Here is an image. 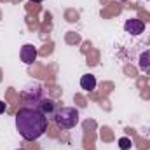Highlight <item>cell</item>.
<instances>
[{
  "label": "cell",
  "instance_id": "6da1fadb",
  "mask_svg": "<svg viewBox=\"0 0 150 150\" xmlns=\"http://www.w3.org/2000/svg\"><path fill=\"white\" fill-rule=\"evenodd\" d=\"M16 129L26 142H35L47 131V117L37 107H23L16 113Z\"/></svg>",
  "mask_w": 150,
  "mask_h": 150
},
{
  "label": "cell",
  "instance_id": "7a4b0ae2",
  "mask_svg": "<svg viewBox=\"0 0 150 150\" xmlns=\"http://www.w3.org/2000/svg\"><path fill=\"white\" fill-rule=\"evenodd\" d=\"M54 122L61 129H72L79 124V110L74 107H59L54 115Z\"/></svg>",
  "mask_w": 150,
  "mask_h": 150
},
{
  "label": "cell",
  "instance_id": "3957f363",
  "mask_svg": "<svg viewBox=\"0 0 150 150\" xmlns=\"http://www.w3.org/2000/svg\"><path fill=\"white\" fill-rule=\"evenodd\" d=\"M37 108L44 113L47 119H49V117H52V119H54V115H56V112H58V108H59V107H58V103H56L54 100H51V98H45V96H44V98L38 101Z\"/></svg>",
  "mask_w": 150,
  "mask_h": 150
},
{
  "label": "cell",
  "instance_id": "277c9868",
  "mask_svg": "<svg viewBox=\"0 0 150 150\" xmlns=\"http://www.w3.org/2000/svg\"><path fill=\"white\" fill-rule=\"evenodd\" d=\"M124 30H126V33H131V35H142L145 32V23L142 19L131 18L124 23Z\"/></svg>",
  "mask_w": 150,
  "mask_h": 150
},
{
  "label": "cell",
  "instance_id": "5b68a950",
  "mask_svg": "<svg viewBox=\"0 0 150 150\" xmlns=\"http://www.w3.org/2000/svg\"><path fill=\"white\" fill-rule=\"evenodd\" d=\"M23 96H25V100H26L28 103H32L33 107H37L38 101L44 98V91H42V87L33 86V87H28V89H25Z\"/></svg>",
  "mask_w": 150,
  "mask_h": 150
},
{
  "label": "cell",
  "instance_id": "8992f818",
  "mask_svg": "<svg viewBox=\"0 0 150 150\" xmlns=\"http://www.w3.org/2000/svg\"><path fill=\"white\" fill-rule=\"evenodd\" d=\"M21 61L23 63H26V65H32L35 59H37V49L32 45V44H25L23 47H21Z\"/></svg>",
  "mask_w": 150,
  "mask_h": 150
},
{
  "label": "cell",
  "instance_id": "52a82bcc",
  "mask_svg": "<svg viewBox=\"0 0 150 150\" xmlns=\"http://www.w3.org/2000/svg\"><path fill=\"white\" fill-rule=\"evenodd\" d=\"M138 68L143 74H150V49H145L138 58Z\"/></svg>",
  "mask_w": 150,
  "mask_h": 150
},
{
  "label": "cell",
  "instance_id": "ba28073f",
  "mask_svg": "<svg viewBox=\"0 0 150 150\" xmlns=\"http://www.w3.org/2000/svg\"><path fill=\"white\" fill-rule=\"evenodd\" d=\"M80 87L86 91H94L96 89V77L91 74H86L80 77Z\"/></svg>",
  "mask_w": 150,
  "mask_h": 150
},
{
  "label": "cell",
  "instance_id": "9c48e42d",
  "mask_svg": "<svg viewBox=\"0 0 150 150\" xmlns=\"http://www.w3.org/2000/svg\"><path fill=\"white\" fill-rule=\"evenodd\" d=\"M131 147H133V143H131V140H129V138L122 136V138L119 140V149H120V150H129Z\"/></svg>",
  "mask_w": 150,
  "mask_h": 150
},
{
  "label": "cell",
  "instance_id": "30bf717a",
  "mask_svg": "<svg viewBox=\"0 0 150 150\" xmlns=\"http://www.w3.org/2000/svg\"><path fill=\"white\" fill-rule=\"evenodd\" d=\"M4 112H5V103H4V101H0V115H2Z\"/></svg>",
  "mask_w": 150,
  "mask_h": 150
},
{
  "label": "cell",
  "instance_id": "8fae6325",
  "mask_svg": "<svg viewBox=\"0 0 150 150\" xmlns=\"http://www.w3.org/2000/svg\"><path fill=\"white\" fill-rule=\"evenodd\" d=\"M32 2H44V0H32Z\"/></svg>",
  "mask_w": 150,
  "mask_h": 150
},
{
  "label": "cell",
  "instance_id": "7c38bea8",
  "mask_svg": "<svg viewBox=\"0 0 150 150\" xmlns=\"http://www.w3.org/2000/svg\"><path fill=\"white\" fill-rule=\"evenodd\" d=\"M18 150H25V149H18Z\"/></svg>",
  "mask_w": 150,
  "mask_h": 150
},
{
  "label": "cell",
  "instance_id": "4fadbf2b",
  "mask_svg": "<svg viewBox=\"0 0 150 150\" xmlns=\"http://www.w3.org/2000/svg\"><path fill=\"white\" fill-rule=\"evenodd\" d=\"M122 2H126V0H122Z\"/></svg>",
  "mask_w": 150,
  "mask_h": 150
}]
</instances>
